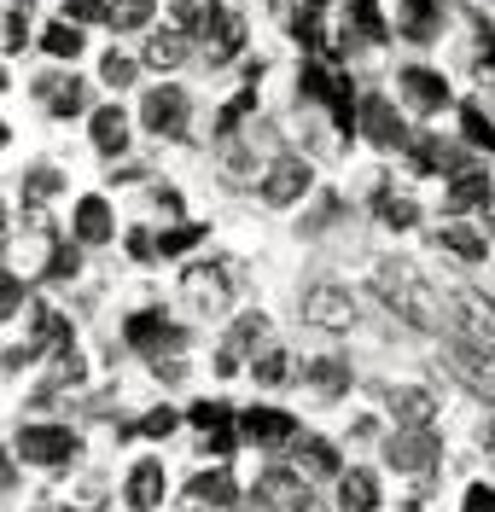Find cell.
<instances>
[{
  "instance_id": "6da1fadb",
  "label": "cell",
  "mask_w": 495,
  "mask_h": 512,
  "mask_svg": "<svg viewBox=\"0 0 495 512\" xmlns=\"http://www.w3.org/2000/svg\"><path fill=\"white\" fill-rule=\"evenodd\" d=\"M379 297L391 303L396 315L408 320V326H426V332H443V315H437V303H431V291H426V280L414 274V268H402V262H385L379 274Z\"/></svg>"
},
{
  "instance_id": "7a4b0ae2",
  "label": "cell",
  "mask_w": 495,
  "mask_h": 512,
  "mask_svg": "<svg viewBox=\"0 0 495 512\" xmlns=\"http://www.w3.org/2000/svg\"><path fill=\"white\" fill-rule=\"evenodd\" d=\"M385 460H391L396 472H408V478H420L437 466V437H431L426 425H402L391 443H385Z\"/></svg>"
},
{
  "instance_id": "3957f363",
  "label": "cell",
  "mask_w": 495,
  "mask_h": 512,
  "mask_svg": "<svg viewBox=\"0 0 495 512\" xmlns=\"http://www.w3.org/2000/svg\"><path fill=\"white\" fill-rule=\"evenodd\" d=\"M181 297H187V309H198V315H222L228 309V268H187L181 274Z\"/></svg>"
},
{
  "instance_id": "277c9868",
  "label": "cell",
  "mask_w": 495,
  "mask_h": 512,
  "mask_svg": "<svg viewBox=\"0 0 495 512\" xmlns=\"http://www.w3.org/2000/svg\"><path fill=\"white\" fill-rule=\"evenodd\" d=\"M187 117H193V105H187L181 88H152V94L140 99V123L152 128V134H181Z\"/></svg>"
},
{
  "instance_id": "5b68a950",
  "label": "cell",
  "mask_w": 495,
  "mask_h": 512,
  "mask_svg": "<svg viewBox=\"0 0 495 512\" xmlns=\"http://www.w3.org/2000/svg\"><path fill=\"white\" fill-rule=\"evenodd\" d=\"M362 128H367V146H379V152H396V146H408V123H402V111H396L391 99H362Z\"/></svg>"
},
{
  "instance_id": "8992f818",
  "label": "cell",
  "mask_w": 495,
  "mask_h": 512,
  "mask_svg": "<svg viewBox=\"0 0 495 512\" xmlns=\"http://www.w3.org/2000/svg\"><path fill=\"white\" fill-rule=\"evenodd\" d=\"M303 320L321 326V332H350V326H356V303H350L338 286H321V291L303 297Z\"/></svg>"
},
{
  "instance_id": "52a82bcc",
  "label": "cell",
  "mask_w": 495,
  "mask_h": 512,
  "mask_svg": "<svg viewBox=\"0 0 495 512\" xmlns=\"http://www.w3.org/2000/svg\"><path fill=\"white\" fill-rule=\"evenodd\" d=\"M129 344L134 350H146V355H164V350H181L187 344V332H175L169 326V315H158V309H140V315H129Z\"/></svg>"
},
{
  "instance_id": "ba28073f",
  "label": "cell",
  "mask_w": 495,
  "mask_h": 512,
  "mask_svg": "<svg viewBox=\"0 0 495 512\" xmlns=\"http://www.w3.org/2000/svg\"><path fill=\"white\" fill-rule=\"evenodd\" d=\"M455 309H461L466 350H484V355H495V303H484L478 291H461V297H455Z\"/></svg>"
},
{
  "instance_id": "9c48e42d",
  "label": "cell",
  "mask_w": 495,
  "mask_h": 512,
  "mask_svg": "<svg viewBox=\"0 0 495 512\" xmlns=\"http://www.w3.org/2000/svg\"><path fill=\"white\" fill-rule=\"evenodd\" d=\"M303 192H309V163H303V158L286 152V158L268 163V175H263V198H268V204H297Z\"/></svg>"
},
{
  "instance_id": "30bf717a",
  "label": "cell",
  "mask_w": 495,
  "mask_h": 512,
  "mask_svg": "<svg viewBox=\"0 0 495 512\" xmlns=\"http://www.w3.org/2000/svg\"><path fill=\"white\" fill-rule=\"evenodd\" d=\"M18 448L30 454L35 466H65L70 454H76V437H70L65 425H30V431L18 437Z\"/></svg>"
},
{
  "instance_id": "8fae6325",
  "label": "cell",
  "mask_w": 495,
  "mask_h": 512,
  "mask_svg": "<svg viewBox=\"0 0 495 512\" xmlns=\"http://www.w3.org/2000/svg\"><path fill=\"white\" fill-rule=\"evenodd\" d=\"M257 501H263V507L303 512V507H309V495H303V472H297V466H268L263 483H257Z\"/></svg>"
},
{
  "instance_id": "7c38bea8",
  "label": "cell",
  "mask_w": 495,
  "mask_h": 512,
  "mask_svg": "<svg viewBox=\"0 0 495 512\" xmlns=\"http://www.w3.org/2000/svg\"><path fill=\"white\" fill-rule=\"evenodd\" d=\"M402 99H408L420 117H431V111H443V99H449V82H443L437 70H420V64H408V70H402Z\"/></svg>"
},
{
  "instance_id": "4fadbf2b",
  "label": "cell",
  "mask_w": 495,
  "mask_h": 512,
  "mask_svg": "<svg viewBox=\"0 0 495 512\" xmlns=\"http://www.w3.org/2000/svg\"><path fill=\"white\" fill-rule=\"evenodd\" d=\"M88 134H94V146L105 158H117V152L129 146V111H123V105H99L94 117H88Z\"/></svg>"
},
{
  "instance_id": "5bb4252c",
  "label": "cell",
  "mask_w": 495,
  "mask_h": 512,
  "mask_svg": "<svg viewBox=\"0 0 495 512\" xmlns=\"http://www.w3.org/2000/svg\"><path fill=\"white\" fill-rule=\"evenodd\" d=\"M123 495H129L134 512H152L158 501H164V466L158 460H134L129 483H123Z\"/></svg>"
},
{
  "instance_id": "9a60e30c",
  "label": "cell",
  "mask_w": 495,
  "mask_h": 512,
  "mask_svg": "<svg viewBox=\"0 0 495 512\" xmlns=\"http://www.w3.org/2000/svg\"><path fill=\"white\" fill-rule=\"evenodd\" d=\"M35 99H47L53 117H76V111L88 105V88H82L76 76H41V82H35Z\"/></svg>"
},
{
  "instance_id": "2e32d148",
  "label": "cell",
  "mask_w": 495,
  "mask_h": 512,
  "mask_svg": "<svg viewBox=\"0 0 495 512\" xmlns=\"http://www.w3.org/2000/svg\"><path fill=\"white\" fill-rule=\"evenodd\" d=\"M303 384H309V396L327 408V402H338V396L350 390V367H344V361H332V355H327V361H309V367H303Z\"/></svg>"
},
{
  "instance_id": "e0dca14e",
  "label": "cell",
  "mask_w": 495,
  "mask_h": 512,
  "mask_svg": "<svg viewBox=\"0 0 495 512\" xmlns=\"http://www.w3.org/2000/svg\"><path fill=\"white\" fill-rule=\"evenodd\" d=\"M245 437H251V443H292L297 437V419L292 414H280V408H251V414H245Z\"/></svg>"
},
{
  "instance_id": "ac0fdd59",
  "label": "cell",
  "mask_w": 495,
  "mask_h": 512,
  "mask_svg": "<svg viewBox=\"0 0 495 512\" xmlns=\"http://www.w3.org/2000/svg\"><path fill=\"white\" fill-rule=\"evenodd\" d=\"M111 239V204L88 192L82 204H76V245H105Z\"/></svg>"
},
{
  "instance_id": "d6986e66",
  "label": "cell",
  "mask_w": 495,
  "mask_h": 512,
  "mask_svg": "<svg viewBox=\"0 0 495 512\" xmlns=\"http://www.w3.org/2000/svg\"><path fill=\"white\" fill-rule=\"evenodd\" d=\"M292 454H297V472L303 478H332L338 472V448L327 437H292Z\"/></svg>"
},
{
  "instance_id": "ffe728a7",
  "label": "cell",
  "mask_w": 495,
  "mask_h": 512,
  "mask_svg": "<svg viewBox=\"0 0 495 512\" xmlns=\"http://www.w3.org/2000/svg\"><path fill=\"white\" fill-rule=\"evenodd\" d=\"M379 478L373 472H344V483H338V507L344 512H379Z\"/></svg>"
},
{
  "instance_id": "44dd1931",
  "label": "cell",
  "mask_w": 495,
  "mask_h": 512,
  "mask_svg": "<svg viewBox=\"0 0 495 512\" xmlns=\"http://www.w3.org/2000/svg\"><path fill=\"white\" fill-rule=\"evenodd\" d=\"M455 367H461V379L472 396H484V402H495V355L484 350H461L455 355Z\"/></svg>"
},
{
  "instance_id": "7402d4cb",
  "label": "cell",
  "mask_w": 495,
  "mask_h": 512,
  "mask_svg": "<svg viewBox=\"0 0 495 512\" xmlns=\"http://www.w3.org/2000/svg\"><path fill=\"white\" fill-rule=\"evenodd\" d=\"M490 204V175H478V169H455V181H449V210H484Z\"/></svg>"
},
{
  "instance_id": "603a6c76",
  "label": "cell",
  "mask_w": 495,
  "mask_h": 512,
  "mask_svg": "<svg viewBox=\"0 0 495 512\" xmlns=\"http://www.w3.org/2000/svg\"><path fill=\"white\" fill-rule=\"evenodd\" d=\"M391 408L402 425H426L431 414H437V402H431V390H420V384H396L391 390Z\"/></svg>"
},
{
  "instance_id": "cb8c5ba5",
  "label": "cell",
  "mask_w": 495,
  "mask_h": 512,
  "mask_svg": "<svg viewBox=\"0 0 495 512\" xmlns=\"http://www.w3.org/2000/svg\"><path fill=\"white\" fill-rule=\"evenodd\" d=\"M385 12L373 6V0H350V41H367V47H379L385 41Z\"/></svg>"
},
{
  "instance_id": "d4e9b609",
  "label": "cell",
  "mask_w": 495,
  "mask_h": 512,
  "mask_svg": "<svg viewBox=\"0 0 495 512\" xmlns=\"http://www.w3.org/2000/svg\"><path fill=\"white\" fill-rule=\"evenodd\" d=\"M402 35L408 41H431L437 35V0H402Z\"/></svg>"
},
{
  "instance_id": "484cf974",
  "label": "cell",
  "mask_w": 495,
  "mask_h": 512,
  "mask_svg": "<svg viewBox=\"0 0 495 512\" xmlns=\"http://www.w3.org/2000/svg\"><path fill=\"white\" fill-rule=\"evenodd\" d=\"M373 210H379V222H385V227H414V222H420V204L396 198L391 187H379V192H373Z\"/></svg>"
},
{
  "instance_id": "4316f807",
  "label": "cell",
  "mask_w": 495,
  "mask_h": 512,
  "mask_svg": "<svg viewBox=\"0 0 495 512\" xmlns=\"http://www.w3.org/2000/svg\"><path fill=\"white\" fill-rule=\"evenodd\" d=\"M408 158H414V169H461V152L455 146H443V140H414L408 146Z\"/></svg>"
},
{
  "instance_id": "83f0119b",
  "label": "cell",
  "mask_w": 495,
  "mask_h": 512,
  "mask_svg": "<svg viewBox=\"0 0 495 512\" xmlns=\"http://www.w3.org/2000/svg\"><path fill=\"white\" fill-rule=\"evenodd\" d=\"M437 245H443L449 256H461V262H478V256H484V239H478L466 222H449L443 233H437Z\"/></svg>"
},
{
  "instance_id": "f1b7e54d",
  "label": "cell",
  "mask_w": 495,
  "mask_h": 512,
  "mask_svg": "<svg viewBox=\"0 0 495 512\" xmlns=\"http://www.w3.org/2000/svg\"><path fill=\"white\" fill-rule=\"evenodd\" d=\"M35 344H47V350L70 355V350H76V344H70V320L53 315V309H41V315H35Z\"/></svg>"
},
{
  "instance_id": "f546056e",
  "label": "cell",
  "mask_w": 495,
  "mask_h": 512,
  "mask_svg": "<svg viewBox=\"0 0 495 512\" xmlns=\"http://www.w3.org/2000/svg\"><path fill=\"white\" fill-rule=\"evenodd\" d=\"M187 59V35H152V41H146V64H152V70H175V64Z\"/></svg>"
},
{
  "instance_id": "4dcf8cb0",
  "label": "cell",
  "mask_w": 495,
  "mask_h": 512,
  "mask_svg": "<svg viewBox=\"0 0 495 512\" xmlns=\"http://www.w3.org/2000/svg\"><path fill=\"white\" fill-rule=\"evenodd\" d=\"M193 495L198 501H216V507H233L239 483H233V472H204V478H193Z\"/></svg>"
},
{
  "instance_id": "1f68e13d",
  "label": "cell",
  "mask_w": 495,
  "mask_h": 512,
  "mask_svg": "<svg viewBox=\"0 0 495 512\" xmlns=\"http://www.w3.org/2000/svg\"><path fill=\"white\" fill-rule=\"evenodd\" d=\"M210 35H216V47H222V53H239V47H245V18H239V12H222V6H216V18H210Z\"/></svg>"
},
{
  "instance_id": "d6a6232c",
  "label": "cell",
  "mask_w": 495,
  "mask_h": 512,
  "mask_svg": "<svg viewBox=\"0 0 495 512\" xmlns=\"http://www.w3.org/2000/svg\"><path fill=\"white\" fill-rule=\"evenodd\" d=\"M263 332H268V320H263V315H239V320H233V332H228V344H222V350H233V355L257 350V344H263Z\"/></svg>"
},
{
  "instance_id": "836d02e7",
  "label": "cell",
  "mask_w": 495,
  "mask_h": 512,
  "mask_svg": "<svg viewBox=\"0 0 495 512\" xmlns=\"http://www.w3.org/2000/svg\"><path fill=\"white\" fill-rule=\"evenodd\" d=\"M169 12H175V24H181V30H210V18H216V0H175Z\"/></svg>"
},
{
  "instance_id": "e575fe53",
  "label": "cell",
  "mask_w": 495,
  "mask_h": 512,
  "mask_svg": "<svg viewBox=\"0 0 495 512\" xmlns=\"http://www.w3.org/2000/svg\"><path fill=\"white\" fill-rule=\"evenodd\" d=\"M152 6H158V0H117L111 24H117V30H146V24H152Z\"/></svg>"
},
{
  "instance_id": "d590c367",
  "label": "cell",
  "mask_w": 495,
  "mask_h": 512,
  "mask_svg": "<svg viewBox=\"0 0 495 512\" xmlns=\"http://www.w3.org/2000/svg\"><path fill=\"white\" fill-rule=\"evenodd\" d=\"M461 128H466V140H472V146H495V123L478 111V105H461Z\"/></svg>"
},
{
  "instance_id": "8d00e7d4",
  "label": "cell",
  "mask_w": 495,
  "mask_h": 512,
  "mask_svg": "<svg viewBox=\"0 0 495 512\" xmlns=\"http://www.w3.org/2000/svg\"><path fill=\"white\" fill-rule=\"evenodd\" d=\"M198 239H204V227H193V222H187V227H169V233H158V251L181 256V251H193Z\"/></svg>"
},
{
  "instance_id": "74e56055",
  "label": "cell",
  "mask_w": 495,
  "mask_h": 512,
  "mask_svg": "<svg viewBox=\"0 0 495 512\" xmlns=\"http://www.w3.org/2000/svg\"><path fill=\"white\" fill-rule=\"evenodd\" d=\"M59 181H65L59 169H30V175H24V192H30V204H47V198L59 192Z\"/></svg>"
},
{
  "instance_id": "f35d334b",
  "label": "cell",
  "mask_w": 495,
  "mask_h": 512,
  "mask_svg": "<svg viewBox=\"0 0 495 512\" xmlns=\"http://www.w3.org/2000/svg\"><path fill=\"white\" fill-rule=\"evenodd\" d=\"M99 76H105L111 88H129L134 82V59L129 53H105V59H99Z\"/></svg>"
},
{
  "instance_id": "ab89813d",
  "label": "cell",
  "mask_w": 495,
  "mask_h": 512,
  "mask_svg": "<svg viewBox=\"0 0 495 512\" xmlns=\"http://www.w3.org/2000/svg\"><path fill=\"white\" fill-rule=\"evenodd\" d=\"M41 47H47V53H59V59H70V53H82V35L70 30V24H53V30L41 35Z\"/></svg>"
},
{
  "instance_id": "60d3db41",
  "label": "cell",
  "mask_w": 495,
  "mask_h": 512,
  "mask_svg": "<svg viewBox=\"0 0 495 512\" xmlns=\"http://www.w3.org/2000/svg\"><path fill=\"white\" fill-rule=\"evenodd\" d=\"M286 367H292V361H286L280 350H263V355H257V367H251V373H257V384H286Z\"/></svg>"
},
{
  "instance_id": "b9f144b4",
  "label": "cell",
  "mask_w": 495,
  "mask_h": 512,
  "mask_svg": "<svg viewBox=\"0 0 495 512\" xmlns=\"http://www.w3.org/2000/svg\"><path fill=\"white\" fill-rule=\"evenodd\" d=\"M251 111H257V94H239L233 105H222V117H216V128H222V134H233V128L245 123Z\"/></svg>"
},
{
  "instance_id": "7bdbcfd3",
  "label": "cell",
  "mask_w": 495,
  "mask_h": 512,
  "mask_svg": "<svg viewBox=\"0 0 495 512\" xmlns=\"http://www.w3.org/2000/svg\"><path fill=\"white\" fill-rule=\"evenodd\" d=\"M175 425H181V419H175V408H152V414L140 419V431H146V437H169Z\"/></svg>"
},
{
  "instance_id": "ee69618b",
  "label": "cell",
  "mask_w": 495,
  "mask_h": 512,
  "mask_svg": "<svg viewBox=\"0 0 495 512\" xmlns=\"http://www.w3.org/2000/svg\"><path fill=\"white\" fill-rule=\"evenodd\" d=\"M193 425H204V431H216V425H228V408H222V402H193Z\"/></svg>"
},
{
  "instance_id": "f6af8a7d",
  "label": "cell",
  "mask_w": 495,
  "mask_h": 512,
  "mask_svg": "<svg viewBox=\"0 0 495 512\" xmlns=\"http://www.w3.org/2000/svg\"><path fill=\"white\" fill-rule=\"evenodd\" d=\"M65 12L76 18V24H99V18H111L105 0H65Z\"/></svg>"
},
{
  "instance_id": "bcb514c9",
  "label": "cell",
  "mask_w": 495,
  "mask_h": 512,
  "mask_svg": "<svg viewBox=\"0 0 495 512\" xmlns=\"http://www.w3.org/2000/svg\"><path fill=\"white\" fill-rule=\"evenodd\" d=\"M292 35L303 41V47H321V35H327V30H321V18H315V12H303V18H292Z\"/></svg>"
},
{
  "instance_id": "7dc6e473",
  "label": "cell",
  "mask_w": 495,
  "mask_h": 512,
  "mask_svg": "<svg viewBox=\"0 0 495 512\" xmlns=\"http://www.w3.org/2000/svg\"><path fill=\"white\" fill-rule=\"evenodd\" d=\"M6 53H24V6H6Z\"/></svg>"
},
{
  "instance_id": "c3c4849f",
  "label": "cell",
  "mask_w": 495,
  "mask_h": 512,
  "mask_svg": "<svg viewBox=\"0 0 495 512\" xmlns=\"http://www.w3.org/2000/svg\"><path fill=\"white\" fill-rule=\"evenodd\" d=\"M70 274H76V245H59L47 262V280H70Z\"/></svg>"
},
{
  "instance_id": "681fc988",
  "label": "cell",
  "mask_w": 495,
  "mask_h": 512,
  "mask_svg": "<svg viewBox=\"0 0 495 512\" xmlns=\"http://www.w3.org/2000/svg\"><path fill=\"white\" fill-rule=\"evenodd\" d=\"M461 512H495V489H490V483H472V489H466V501H461Z\"/></svg>"
},
{
  "instance_id": "f907efd6",
  "label": "cell",
  "mask_w": 495,
  "mask_h": 512,
  "mask_svg": "<svg viewBox=\"0 0 495 512\" xmlns=\"http://www.w3.org/2000/svg\"><path fill=\"white\" fill-rule=\"evenodd\" d=\"M129 256H134V262H152V256H164V251L152 245V233H146V227H134V233H129Z\"/></svg>"
},
{
  "instance_id": "816d5d0a",
  "label": "cell",
  "mask_w": 495,
  "mask_h": 512,
  "mask_svg": "<svg viewBox=\"0 0 495 512\" xmlns=\"http://www.w3.org/2000/svg\"><path fill=\"white\" fill-rule=\"evenodd\" d=\"M210 454H228L233 460V431H210Z\"/></svg>"
},
{
  "instance_id": "f5cc1de1",
  "label": "cell",
  "mask_w": 495,
  "mask_h": 512,
  "mask_svg": "<svg viewBox=\"0 0 495 512\" xmlns=\"http://www.w3.org/2000/svg\"><path fill=\"white\" fill-rule=\"evenodd\" d=\"M18 303H24V286H18V280H6V315H18Z\"/></svg>"
},
{
  "instance_id": "db71d44e",
  "label": "cell",
  "mask_w": 495,
  "mask_h": 512,
  "mask_svg": "<svg viewBox=\"0 0 495 512\" xmlns=\"http://www.w3.org/2000/svg\"><path fill=\"white\" fill-rule=\"evenodd\" d=\"M484 59H490V70H495V35H484Z\"/></svg>"
},
{
  "instance_id": "11a10c76",
  "label": "cell",
  "mask_w": 495,
  "mask_h": 512,
  "mask_svg": "<svg viewBox=\"0 0 495 512\" xmlns=\"http://www.w3.org/2000/svg\"><path fill=\"white\" fill-rule=\"evenodd\" d=\"M309 6H321V0H309Z\"/></svg>"
}]
</instances>
